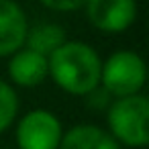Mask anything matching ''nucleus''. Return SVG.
<instances>
[{"label": "nucleus", "instance_id": "nucleus-1", "mask_svg": "<svg viewBox=\"0 0 149 149\" xmlns=\"http://www.w3.org/2000/svg\"><path fill=\"white\" fill-rule=\"evenodd\" d=\"M49 78L57 88L72 96H86L100 86L102 59L98 51L84 41H65L49 57Z\"/></svg>", "mask_w": 149, "mask_h": 149}, {"label": "nucleus", "instance_id": "nucleus-2", "mask_svg": "<svg viewBox=\"0 0 149 149\" xmlns=\"http://www.w3.org/2000/svg\"><path fill=\"white\" fill-rule=\"evenodd\" d=\"M108 133L118 145L141 149L149 143V100L145 94L114 98L106 112Z\"/></svg>", "mask_w": 149, "mask_h": 149}, {"label": "nucleus", "instance_id": "nucleus-3", "mask_svg": "<svg viewBox=\"0 0 149 149\" xmlns=\"http://www.w3.org/2000/svg\"><path fill=\"white\" fill-rule=\"evenodd\" d=\"M145 82H147V65L137 51L118 49L102 61L100 86L112 98L141 94Z\"/></svg>", "mask_w": 149, "mask_h": 149}, {"label": "nucleus", "instance_id": "nucleus-4", "mask_svg": "<svg viewBox=\"0 0 149 149\" xmlns=\"http://www.w3.org/2000/svg\"><path fill=\"white\" fill-rule=\"evenodd\" d=\"M63 137L61 120L47 108H35L17 123L15 139L19 149H57Z\"/></svg>", "mask_w": 149, "mask_h": 149}, {"label": "nucleus", "instance_id": "nucleus-5", "mask_svg": "<svg viewBox=\"0 0 149 149\" xmlns=\"http://www.w3.org/2000/svg\"><path fill=\"white\" fill-rule=\"evenodd\" d=\"M86 17L102 33H123L137 21V0H86Z\"/></svg>", "mask_w": 149, "mask_h": 149}, {"label": "nucleus", "instance_id": "nucleus-6", "mask_svg": "<svg viewBox=\"0 0 149 149\" xmlns=\"http://www.w3.org/2000/svg\"><path fill=\"white\" fill-rule=\"evenodd\" d=\"M29 19L15 0H0V57H10L25 47Z\"/></svg>", "mask_w": 149, "mask_h": 149}, {"label": "nucleus", "instance_id": "nucleus-7", "mask_svg": "<svg viewBox=\"0 0 149 149\" xmlns=\"http://www.w3.org/2000/svg\"><path fill=\"white\" fill-rule=\"evenodd\" d=\"M8 78L10 84L17 88H37L49 78V63L47 57L35 53L27 47H21L10 55L8 61Z\"/></svg>", "mask_w": 149, "mask_h": 149}, {"label": "nucleus", "instance_id": "nucleus-8", "mask_svg": "<svg viewBox=\"0 0 149 149\" xmlns=\"http://www.w3.org/2000/svg\"><path fill=\"white\" fill-rule=\"evenodd\" d=\"M57 149H120V145L98 125H76L63 131Z\"/></svg>", "mask_w": 149, "mask_h": 149}, {"label": "nucleus", "instance_id": "nucleus-9", "mask_svg": "<svg viewBox=\"0 0 149 149\" xmlns=\"http://www.w3.org/2000/svg\"><path fill=\"white\" fill-rule=\"evenodd\" d=\"M68 41V33L61 25L57 23H37L29 27L27 37H25V47L49 57L59 45Z\"/></svg>", "mask_w": 149, "mask_h": 149}, {"label": "nucleus", "instance_id": "nucleus-10", "mask_svg": "<svg viewBox=\"0 0 149 149\" xmlns=\"http://www.w3.org/2000/svg\"><path fill=\"white\" fill-rule=\"evenodd\" d=\"M19 92L10 82L0 80V133L10 129L19 116Z\"/></svg>", "mask_w": 149, "mask_h": 149}, {"label": "nucleus", "instance_id": "nucleus-11", "mask_svg": "<svg viewBox=\"0 0 149 149\" xmlns=\"http://www.w3.org/2000/svg\"><path fill=\"white\" fill-rule=\"evenodd\" d=\"M39 2L45 8L55 10V13H74V10L84 8L86 0H39Z\"/></svg>", "mask_w": 149, "mask_h": 149}, {"label": "nucleus", "instance_id": "nucleus-12", "mask_svg": "<svg viewBox=\"0 0 149 149\" xmlns=\"http://www.w3.org/2000/svg\"><path fill=\"white\" fill-rule=\"evenodd\" d=\"M88 98H94V100H88V104L90 106H94V108H108L110 106V102H112V96L102 88V86H98V88H94L90 94H86Z\"/></svg>", "mask_w": 149, "mask_h": 149}]
</instances>
